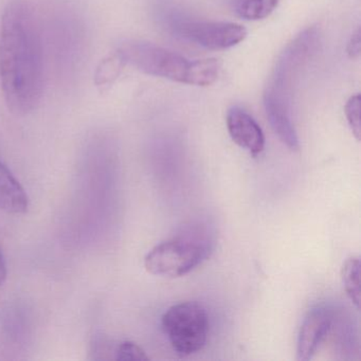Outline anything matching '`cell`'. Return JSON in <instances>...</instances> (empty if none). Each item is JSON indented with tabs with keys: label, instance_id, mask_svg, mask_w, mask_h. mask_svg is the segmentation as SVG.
<instances>
[{
	"label": "cell",
	"instance_id": "cell-1",
	"mask_svg": "<svg viewBox=\"0 0 361 361\" xmlns=\"http://www.w3.org/2000/svg\"><path fill=\"white\" fill-rule=\"evenodd\" d=\"M37 13L26 0L8 4L0 26V85L12 114L26 116L43 94V46Z\"/></svg>",
	"mask_w": 361,
	"mask_h": 361
},
{
	"label": "cell",
	"instance_id": "cell-2",
	"mask_svg": "<svg viewBox=\"0 0 361 361\" xmlns=\"http://www.w3.org/2000/svg\"><path fill=\"white\" fill-rule=\"evenodd\" d=\"M117 54L126 65L147 75L198 86L200 60L189 61L176 52L140 41L124 42L118 47Z\"/></svg>",
	"mask_w": 361,
	"mask_h": 361
},
{
	"label": "cell",
	"instance_id": "cell-3",
	"mask_svg": "<svg viewBox=\"0 0 361 361\" xmlns=\"http://www.w3.org/2000/svg\"><path fill=\"white\" fill-rule=\"evenodd\" d=\"M210 240L202 232L183 234L160 243L145 257L147 272L162 278H179L208 257Z\"/></svg>",
	"mask_w": 361,
	"mask_h": 361
},
{
	"label": "cell",
	"instance_id": "cell-4",
	"mask_svg": "<svg viewBox=\"0 0 361 361\" xmlns=\"http://www.w3.org/2000/svg\"><path fill=\"white\" fill-rule=\"evenodd\" d=\"M161 324L171 346L179 356L195 354L206 345L208 314L197 302H180L171 306L162 316Z\"/></svg>",
	"mask_w": 361,
	"mask_h": 361
},
{
	"label": "cell",
	"instance_id": "cell-5",
	"mask_svg": "<svg viewBox=\"0 0 361 361\" xmlns=\"http://www.w3.org/2000/svg\"><path fill=\"white\" fill-rule=\"evenodd\" d=\"M174 29L183 39L210 50L230 49L247 37L246 28L234 23L185 20L177 23Z\"/></svg>",
	"mask_w": 361,
	"mask_h": 361
},
{
	"label": "cell",
	"instance_id": "cell-6",
	"mask_svg": "<svg viewBox=\"0 0 361 361\" xmlns=\"http://www.w3.org/2000/svg\"><path fill=\"white\" fill-rule=\"evenodd\" d=\"M333 323V312L325 306H317L308 312L300 327L297 342V359L310 361L321 342L329 334Z\"/></svg>",
	"mask_w": 361,
	"mask_h": 361
},
{
	"label": "cell",
	"instance_id": "cell-7",
	"mask_svg": "<svg viewBox=\"0 0 361 361\" xmlns=\"http://www.w3.org/2000/svg\"><path fill=\"white\" fill-rule=\"evenodd\" d=\"M227 128L234 143L257 156L264 151L265 136L257 122L244 109L232 107L227 114Z\"/></svg>",
	"mask_w": 361,
	"mask_h": 361
},
{
	"label": "cell",
	"instance_id": "cell-8",
	"mask_svg": "<svg viewBox=\"0 0 361 361\" xmlns=\"http://www.w3.org/2000/svg\"><path fill=\"white\" fill-rule=\"evenodd\" d=\"M28 208L27 192L7 166L0 162V210L10 214H24Z\"/></svg>",
	"mask_w": 361,
	"mask_h": 361
},
{
	"label": "cell",
	"instance_id": "cell-9",
	"mask_svg": "<svg viewBox=\"0 0 361 361\" xmlns=\"http://www.w3.org/2000/svg\"><path fill=\"white\" fill-rule=\"evenodd\" d=\"M264 105L270 126L280 140L291 151H298L299 139L291 121L290 106L268 97H264Z\"/></svg>",
	"mask_w": 361,
	"mask_h": 361
},
{
	"label": "cell",
	"instance_id": "cell-10",
	"mask_svg": "<svg viewBox=\"0 0 361 361\" xmlns=\"http://www.w3.org/2000/svg\"><path fill=\"white\" fill-rule=\"evenodd\" d=\"M280 0H234L233 8L240 18L247 20H261L271 16Z\"/></svg>",
	"mask_w": 361,
	"mask_h": 361
},
{
	"label": "cell",
	"instance_id": "cell-11",
	"mask_svg": "<svg viewBox=\"0 0 361 361\" xmlns=\"http://www.w3.org/2000/svg\"><path fill=\"white\" fill-rule=\"evenodd\" d=\"M341 279L346 295L357 308L360 307V259L352 257L344 262Z\"/></svg>",
	"mask_w": 361,
	"mask_h": 361
},
{
	"label": "cell",
	"instance_id": "cell-12",
	"mask_svg": "<svg viewBox=\"0 0 361 361\" xmlns=\"http://www.w3.org/2000/svg\"><path fill=\"white\" fill-rule=\"evenodd\" d=\"M124 65L126 63L123 62L117 51L113 56L104 59L99 65L96 75H94L96 85L99 87H106V86L111 85L114 81L119 77Z\"/></svg>",
	"mask_w": 361,
	"mask_h": 361
},
{
	"label": "cell",
	"instance_id": "cell-13",
	"mask_svg": "<svg viewBox=\"0 0 361 361\" xmlns=\"http://www.w3.org/2000/svg\"><path fill=\"white\" fill-rule=\"evenodd\" d=\"M360 103V94H355L348 99L345 107H344V113H345L348 126H350L355 138L358 141L360 140L361 136Z\"/></svg>",
	"mask_w": 361,
	"mask_h": 361
},
{
	"label": "cell",
	"instance_id": "cell-14",
	"mask_svg": "<svg viewBox=\"0 0 361 361\" xmlns=\"http://www.w3.org/2000/svg\"><path fill=\"white\" fill-rule=\"evenodd\" d=\"M116 360L147 361L149 357L141 346L132 341H124L115 350Z\"/></svg>",
	"mask_w": 361,
	"mask_h": 361
},
{
	"label": "cell",
	"instance_id": "cell-15",
	"mask_svg": "<svg viewBox=\"0 0 361 361\" xmlns=\"http://www.w3.org/2000/svg\"><path fill=\"white\" fill-rule=\"evenodd\" d=\"M348 56L352 59H358L361 54V31L360 28L357 29L352 37L346 48Z\"/></svg>",
	"mask_w": 361,
	"mask_h": 361
},
{
	"label": "cell",
	"instance_id": "cell-16",
	"mask_svg": "<svg viewBox=\"0 0 361 361\" xmlns=\"http://www.w3.org/2000/svg\"><path fill=\"white\" fill-rule=\"evenodd\" d=\"M7 264H6L5 257L3 251L0 249V286L7 280Z\"/></svg>",
	"mask_w": 361,
	"mask_h": 361
}]
</instances>
